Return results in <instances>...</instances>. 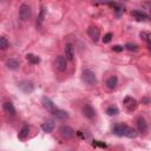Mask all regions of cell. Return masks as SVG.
Here are the masks:
<instances>
[{"mask_svg": "<svg viewBox=\"0 0 151 151\" xmlns=\"http://www.w3.org/2000/svg\"><path fill=\"white\" fill-rule=\"evenodd\" d=\"M124 48H125V47L122 46V45H114V46L112 47V51H113V52H122Z\"/></svg>", "mask_w": 151, "mask_h": 151, "instance_id": "cell-29", "label": "cell"}, {"mask_svg": "<svg viewBox=\"0 0 151 151\" xmlns=\"http://www.w3.org/2000/svg\"><path fill=\"white\" fill-rule=\"evenodd\" d=\"M26 59L29 61V64L32 65H35V64H39L40 63V57L35 55V54H32V53H27L26 54Z\"/></svg>", "mask_w": 151, "mask_h": 151, "instance_id": "cell-19", "label": "cell"}, {"mask_svg": "<svg viewBox=\"0 0 151 151\" xmlns=\"http://www.w3.org/2000/svg\"><path fill=\"white\" fill-rule=\"evenodd\" d=\"M81 80H83L85 84L92 86V85H94V84L97 83V77H96V74H94V72H93L92 70L85 68V70L81 72Z\"/></svg>", "mask_w": 151, "mask_h": 151, "instance_id": "cell-1", "label": "cell"}, {"mask_svg": "<svg viewBox=\"0 0 151 151\" xmlns=\"http://www.w3.org/2000/svg\"><path fill=\"white\" fill-rule=\"evenodd\" d=\"M59 133H60V136H61L64 139H71V138L74 137L76 131H74L71 126H68V125H63V126L59 129Z\"/></svg>", "mask_w": 151, "mask_h": 151, "instance_id": "cell-3", "label": "cell"}, {"mask_svg": "<svg viewBox=\"0 0 151 151\" xmlns=\"http://www.w3.org/2000/svg\"><path fill=\"white\" fill-rule=\"evenodd\" d=\"M112 33H106L105 35H104V38H103V42L104 44H109L111 40H112Z\"/></svg>", "mask_w": 151, "mask_h": 151, "instance_id": "cell-28", "label": "cell"}, {"mask_svg": "<svg viewBox=\"0 0 151 151\" xmlns=\"http://www.w3.org/2000/svg\"><path fill=\"white\" fill-rule=\"evenodd\" d=\"M97 145H99V146H101V147H106V144H103V143H99L98 140H94L93 146H97Z\"/></svg>", "mask_w": 151, "mask_h": 151, "instance_id": "cell-30", "label": "cell"}, {"mask_svg": "<svg viewBox=\"0 0 151 151\" xmlns=\"http://www.w3.org/2000/svg\"><path fill=\"white\" fill-rule=\"evenodd\" d=\"M81 112H83V116H84L85 118H87V119H92V118L96 117V110H94V107H93L91 104H88V103L83 106Z\"/></svg>", "mask_w": 151, "mask_h": 151, "instance_id": "cell-5", "label": "cell"}, {"mask_svg": "<svg viewBox=\"0 0 151 151\" xmlns=\"http://www.w3.org/2000/svg\"><path fill=\"white\" fill-rule=\"evenodd\" d=\"M18 14H19V18H20L22 21L28 20V19L31 18V15H32L31 6L27 5V4H21V5L19 6V12H18Z\"/></svg>", "mask_w": 151, "mask_h": 151, "instance_id": "cell-2", "label": "cell"}, {"mask_svg": "<svg viewBox=\"0 0 151 151\" xmlns=\"http://www.w3.org/2000/svg\"><path fill=\"white\" fill-rule=\"evenodd\" d=\"M8 46H9L8 40H7L5 37H1V38H0V48L4 51V50H6Z\"/></svg>", "mask_w": 151, "mask_h": 151, "instance_id": "cell-25", "label": "cell"}, {"mask_svg": "<svg viewBox=\"0 0 151 151\" xmlns=\"http://www.w3.org/2000/svg\"><path fill=\"white\" fill-rule=\"evenodd\" d=\"M110 5L114 7V12H116V15H117V17H119V15H120V14L124 12V7H123L120 4L113 2V4H110Z\"/></svg>", "mask_w": 151, "mask_h": 151, "instance_id": "cell-23", "label": "cell"}, {"mask_svg": "<svg viewBox=\"0 0 151 151\" xmlns=\"http://www.w3.org/2000/svg\"><path fill=\"white\" fill-rule=\"evenodd\" d=\"M54 127H55V123H54V120H52V119H48V120H46V122H44V123L41 124V130H42L44 132H46V133L52 132V131L54 130Z\"/></svg>", "mask_w": 151, "mask_h": 151, "instance_id": "cell-13", "label": "cell"}, {"mask_svg": "<svg viewBox=\"0 0 151 151\" xmlns=\"http://www.w3.org/2000/svg\"><path fill=\"white\" fill-rule=\"evenodd\" d=\"M131 15H132L136 20H138V21H144V20H147V19H149V15H147L145 12L140 11V9H133V11L131 12Z\"/></svg>", "mask_w": 151, "mask_h": 151, "instance_id": "cell-10", "label": "cell"}, {"mask_svg": "<svg viewBox=\"0 0 151 151\" xmlns=\"http://www.w3.org/2000/svg\"><path fill=\"white\" fill-rule=\"evenodd\" d=\"M142 103H143V104H149V103H150V99L146 98V97H144V98L142 99Z\"/></svg>", "mask_w": 151, "mask_h": 151, "instance_id": "cell-31", "label": "cell"}, {"mask_svg": "<svg viewBox=\"0 0 151 151\" xmlns=\"http://www.w3.org/2000/svg\"><path fill=\"white\" fill-rule=\"evenodd\" d=\"M117 83H118V78H117V76H111V77H109L107 79H106V87L107 88H110V90H113L116 86H117Z\"/></svg>", "mask_w": 151, "mask_h": 151, "instance_id": "cell-17", "label": "cell"}, {"mask_svg": "<svg viewBox=\"0 0 151 151\" xmlns=\"http://www.w3.org/2000/svg\"><path fill=\"white\" fill-rule=\"evenodd\" d=\"M147 50L151 52V42H150V44H147Z\"/></svg>", "mask_w": 151, "mask_h": 151, "instance_id": "cell-32", "label": "cell"}, {"mask_svg": "<svg viewBox=\"0 0 151 151\" xmlns=\"http://www.w3.org/2000/svg\"><path fill=\"white\" fill-rule=\"evenodd\" d=\"M45 14H46V8L45 7H41L40 8V12H39V15H38V20H37V25L40 26L44 21V18H45Z\"/></svg>", "mask_w": 151, "mask_h": 151, "instance_id": "cell-22", "label": "cell"}, {"mask_svg": "<svg viewBox=\"0 0 151 151\" xmlns=\"http://www.w3.org/2000/svg\"><path fill=\"white\" fill-rule=\"evenodd\" d=\"M124 106L129 111H133L137 107V100L134 98H132L131 96H127V97L124 98Z\"/></svg>", "mask_w": 151, "mask_h": 151, "instance_id": "cell-9", "label": "cell"}, {"mask_svg": "<svg viewBox=\"0 0 151 151\" xmlns=\"http://www.w3.org/2000/svg\"><path fill=\"white\" fill-rule=\"evenodd\" d=\"M140 38L145 41H147V44L151 42V33L149 32H140Z\"/></svg>", "mask_w": 151, "mask_h": 151, "instance_id": "cell-26", "label": "cell"}, {"mask_svg": "<svg viewBox=\"0 0 151 151\" xmlns=\"http://www.w3.org/2000/svg\"><path fill=\"white\" fill-rule=\"evenodd\" d=\"M54 66L60 72L66 71V68H67V59L65 57H63V55H58L54 59Z\"/></svg>", "mask_w": 151, "mask_h": 151, "instance_id": "cell-4", "label": "cell"}, {"mask_svg": "<svg viewBox=\"0 0 151 151\" xmlns=\"http://www.w3.org/2000/svg\"><path fill=\"white\" fill-rule=\"evenodd\" d=\"M137 131L140 133H145L147 131V123H146L145 118H143V117L137 118Z\"/></svg>", "mask_w": 151, "mask_h": 151, "instance_id": "cell-11", "label": "cell"}, {"mask_svg": "<svg viewBox=\"0 0 151 151\" xmlns=\"http://www.w3.org/2000/svg\"><path fill=\"white\" fill-rule=\"evenodd\" d=\"M126 127H127V125H125V124H116L112 129V132H113V134H116L118 137H124Z\"/></svg>", "mask_w": 151, "mask_h": 151, "instance_id": "cell-12", "label": "cell"}, {"mask_svg": "<svg viewBox=\"0 0 151 151\" xmlns=\"http://www.w3.org/2000/svg\"><path fill=\"white\" fill-rule=\"evenodd\" d=\"M65 55H66V59H70V60H73L74 58V50H73L72 44L70 42L65 45Z\"/></svg>", "mask_w": 151, "mask_h": 151, "instance_id": "cell-16", "label": "cell"}, {"mask_svg": "<svg viewBox=\"0 0 151 151\" xmlns=\"http://www.w3.org/2000/svg\"><path fill=\"white\" fill-rule=\"evenodd\" d=\"M106 113H107L109 116H116V114L119 113V110H118L117 106H109V107L106 109Z\"/></svg>", "mask_w": 151, "mask_h": 151, "instance_id": "cell-24", "label": "cell"}, {"mask_svg": "<svg viewBox=\"0 0 151 151\" xmlns=\"http://www.w3.org/2000/svg\"><path fill=\"white\" fill-rule=\"evenodd\" d=\"M41 104H42V106H44V109H46L48 112H51V113H53L57 109H55V104L50 99V98H47V97H44L42 99H41Z\"/></svg>", "mask_w": 151, "mask_h": 151, "instance_id": "cell-8", "label": "cell"}, {"mask_svg": "<svg viewBox=\"0 0 151 151\" xmlns=\"http://www.w3.org/2000/svg\"><path fill=\"white\" fill-rule=\"evenodd\" d=\"M124 47H125L127 51H137V50H138V45H136V44H131V42H127Z\"/></svg>", "mask_w": 151, "mask_h": 151, "instance_id": "cell-27", "label": "cell"}, {"mask_svg": "<svg viewBox=\"0 0 151 151\" xmlns=\"http://www.w3.org/2000/svg\"><path fill=\"white\" fill-rule=\"evenodd\" d=\"M5 65H6L7 68H9V70H17V68L20 66V63H19V60L15 59V58H7V59L5 60Z\"/></svg>", "mask_w": 151, "mask_h": 151, "instance_id": "cell-14", "label": "cell"}, {"mask_svg": "<svg viewBox=\"0 0 151 151\" xmlns=\"http://www.w3.org/2000/svg\"><path fill=\"white\" fill-rule=\"evenodd\" d=\"M150 13H151V5H150Z\"/></svg>", "mask_w": 151, "mask_h": 151, "instance_id": "cell-33", "label": "cell"}, {"mask_svg": "<svg viewBox=\"0 0 151 151\" xmlns=\"http://www.w3.org/2000/svg\"><path fill=\"white\" fill-rule=\"evenodd\" d=\"M18 87L24 92V93H31L33 92L34 90V86H33V83L29 81V80H22L18 84Z\"/></svg>", "mask_w": 151, "mask_h": 151, "instance_id": "cell-6", "label": "cell"}, {"mask_svg": "<svg viewBox=\"0 0 151 151\" xmlns=\"http://www.w3.org/2000/svg\"><path fill=\"white\" fill-rule=\"evenodd\" d=\"M87 34L91 38V40L94 41V42H97L100 38V31L97 26H90L88 29H87Z\"/></svg>", "mask_w": 151, "mask_h": 151, "instance_id": "cell-7", "label": "cell"}, {"mask_svg": "<svg viewBox=\"0 0 151 151\" xmlns=\"http://www.w3.org/2000/svg\"><path fill=\"white\" fill-rule=\"evenodd\" d=\"M2 109H4V111L7 114H11V116H14L15 114V107H14V105L11 101H5L2 104Z\"/></svg>", "mask_w": 151, "mask_h": 151, "instance_id": "cell-15", "label": "cell"}, {"mask_svg": "<svg viewBox=\"0 0 151 151\" xmlns=\"http://www.w3.org/2000/svg\"><path fill=\"white\" fill-rule=\"evenodd\" d=\"M52 114H53L54 118H57V119H59V120H65V119L68 118V113H67L66 111H64V110H58V109H57Z\"/></svg>", "mask_w": 151, "mask_h": 151, "instance_id": "cell-18", "label": "cell"}, {"mask_svg": "<svg viewBox=\"0 0 151 151\" xmlns=\"http://www.w3.org/2000/svg\"><path fill=\"white\" fill-rule=\"evenodd\" d=\"M28 132H29V126L28 125H24L19 131V134H18L19 139H25L28 136Z\"/></svg>", "mask_w": 151, "mask_h": 151, "instance_id": "cell-20", "label": "cell"}, {"mask_svg": "<svg viewBox=\"0 0 151 151\" xmlns=\"http://www.w3.org/2000/svg\"><path fill=\"white\" fill-rule=\"evenodd\" d=\"M124 137H127V138H136V137H137V131H136L133 127L127 126L126 130H125V134H124Z\"/></svg>", "mask_w": 151, "mask_h": 151, "instance_id": "cell-21", "label": "cell"}]
</instances>
